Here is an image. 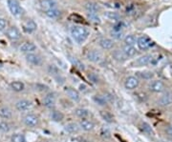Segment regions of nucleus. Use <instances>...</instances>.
Masks as SVG:
<instances>
[{"instance_id":"1","label":"nucleus","mask_w":172,"mask_h":142,"mask_svg":"<svg viewBox=\"0 0 172 142\" xmlns=\"http://www.w3.org/2000/svg\"><path fill=\"white\" fill-rule=\"evenodd\" d=\"M71 35L76 42L82 43L87 39L89 31L83 26H73L71 28Z\"/></svg>"},{"instance_id":"2","label":"nucleus","mask_w":172,"mask_h":142,"mask_svg":"<svg viewBox=\"0 0 172 142\" xmlns=\"http://www.w3.org/2000/svg\"><path fill=\"white\" fill-rule=\"evenodd\" d=\"M8 7L11 12L15 17H18L22 13V9L17 0H8Z\"/></svg>"},{"instance_id":"3","label":"nucleus","mask_w":172,"mask_h":142,"mask_svg":"<svg viewBox=\"0 0 172 142\" xmlns=\"http://www.w3.org/2000/svg\"><path fill=\"white\" fill-rule=\"evenodd\" d=\"M137 44H138V47L140 50H147L149 47L152 45V41L149 37L144 36H140V37L138 38Z\"/></svg>"},{"instance_id":"4","label":"nucleus","mask_w":172,"mask_h":142,"mask_svg":"<svg viewBox=\"0 0 172 142\" xmlns=\"http://www.w3.org/2000/svg\"><path fill=\"white\" fill-rule=\"evenodd\" d=\"M139 79L136 76H128L125 82H124V87L127 90H135L139 86Z\"/></svg>"},{"instance_id":"5","label":"nucleus","mask_w":172,"mask_h":142,"mask_svg":"<svg viewBox=\"0 0 172 142\" xmlns=\"http://www.w3.org/2000/svg\"><path fill=\"white\" fill-rule=\"evenodd\" d=\"M148 89L153 92H162L165 91V84L161 80H154L149 84Z\"/></svg>"},{"instance_id":"6","label":"nucleus","mask_w":172,"mask_h":142,"mask_svg":"<svg viewBox=\"0 0 172 142\" xmlns=\"http://www.w3.org/2000/svg\"><path fill=\"white\" fill-rule=\"evenodd\" d=\"M157 103L159 106H162V107L169 106L170 104H172V93L171 92L164 93L163 96L158 99Z\"/></svg>"},{"instance_id":"7","label":"nucleus","mask_w":172,"mask_h":142,"mask_svg":"<svg viewBox=\"0 0 172 142\" xmlns=\"http://www.w3.org/2000/svg\"><path fill=\"white\" fill-rule=\"evenodd\" d=\"M7 37L12 40V41H15V40H18L20 38V33L19 31L15 28V27H11L7 30Z\"/></svg>"},{"instance_id":"8","label":"nucleus","mask_w":172,"mask_h":142,"mask_svg":"<svg viewBox=\"0 0 172 142\" xmlns=\"http://www.w3.org/2000/svg\"><path fill=\"white\" fill-rule=\"evenodd\" d=\"M23 121L28 127H36L38 124V117L35 115H27L24 117Z\"/></svg>"},{"instance_id":"9","label":"nucleus","mask_w":172,"mask_h":142,"mask_svg":"<svg viewBox=\"0 0 172 142\" xmlns=\"http://www.w3.org/2000/svg\"><path fill=\"white\" fill-rule=\"evenodd\" d=\"M65 92L67 93V96L75 102H79L81 100V94L79 92V91L74 89V88H66L65 89Z\"/></svg>"},{"instance_id":"10","label":"nucleus","mask_w":172,"mask_h":142,"mask_svg":"<svg viewBox=\"0 0 172 142\" xmlns=\"http://www.w3.org/2000/svg\"><path fill=\"white\" fill-rule=\"evenodd\" d=\"M152 60H153L152 55H150V54H146V55L140 56V58H138V59L135 61V65H137L138 67L145 66V65L150 64V63L152 62Z\"/></svg>"},{"instance_id":"11","label":"nucleus","mask_w":172,"mask_h":142,"mask_svg":"<svg viewBox=\"0 0 172 142\" xmlns=\"http://www.w3.org/2000/svg\"><path fill=\"white\" fill-rule=\"evenodd\" d=\"M56 104V97L55 94L50 92L48 94H46L45 97L43 98V105L47 108H52Z\"/></svg>"},{"instance_id":"12","label":"nucleus","mask_w":172,"mask_h":142,"mask_svg":"<svg viewBox=\"0 0 172 142\" xmlns=\"http://www.w3.org/2000/svg\"><path fill=\"white\" fill-rule=\"evenodd\" d=\"M87 58H88V60H90L92 62L98 63L102 59V54L96 50H92L87 54Z\"/></svg>"},{"instance_id":"13","label":"nucleus","mask_w":172,"mask_h":142,"mask_svg":"<svg viewBox=\"0 0 172 142\" xmlns=\"http://www.w3.org/2000/svg\"><path fill=\"white\" fill-rule=\"evenodd\" d=\"M40 6L44 12H47V11H50L52 9H56L57 3L54 1V0H42V1L40 2Z\"/></svg>"},{"instance_id":"14","label":"nucleus","mask_w":172,"mask_h":142,"mask_svg":"<svg viewBox=\"0 0 172 142\" xmlns=\"http://www.w3.org/2000/svg\"><path fill=\"white\" fill-rule=\"evenodd\" d=\"M26 59L29 63H31V64H33V65H36V66L40 65L42 62L40 56L35 54H28L26 55Z\"/></svg>"},{"instance_id":"15","label":"nucleus","mask_w":172,"mask_h":142,"mask_svg":"<svg viewBox=\"0 0 172 142\" xmlns=\"http://www.w3.org/2000/svg\"><path fill=\"white\" fill-rule=\"evenodd\" d=\"M20 52L22 53H27V54H31L35 51H37V46L34 43L31 42H26L24 43L21 47H20Z\"/></svg>"},{"instance_id":"16","label":"nucleus","mask_w":172,"mask_h":142,"mask_svg":"<svg viewBox=\"0 0 172 142\" xmlns=\"http://www.w3.org/2000/svg\"><path fill=\"white\" fill-rule=\"evenodd\" d=\"M80 127L86 131V132H89V131H92L94 129V127H95V125H94V123L86 118H83L81 119V121L80 122Z\"/></svg>"},{"instance_id":"17","label":"nucleus","mask_w":172,"mask_h":142,"mask_svg":"<svg viewBox=\"0 0 172 142\" xmlns=\"http://www.w3.org/2000/svg\"><path fill=\"white\" fill-rule=\"evenodd\" d=\"M37 25L34 20H28L23 25V29L26 33H33V31L37 30Z\"/></svg>"},{"instance_id":"18","label":"nucleus","mask_w":172,"mask_h":142,"mask_svg":"<svg viewBox=\"0 0 172 142\" xmlns=\"http://www.w3.org/2000/svg\"><path fill=\"white\" fill-rule=\"evenodd\" d=\"M100 46L104 50H111L114 47V42L109 38H102L100 40Z\"/></svg>"},{"instance_id":"19","label":"nucleus","mask_w":172,"mask_h":142,"mask_svg":"<svg viewBox=\"0 0 172 142\" xmlns=\"http://www.w3.org/2000/svg\"><path fill=\"white\" fill-rule=\"evenodd\" d=\"M31 106H32V104H31L30 101L28 100H19L17 104H15V107H17V109L18 110V111H26V110H28Z\"/></svg>"},{"instance_id":"20","label":"nucleus","mask_w":172,"mask_h":142,"mask_svg":"<svg viewBox=\"0 0 172 142\" xmlns=\"http://www.w3.org/2000/svg\"><path fill=\"white\" fill-rule=\"evenodd\" d=\"M64 130L68 134H76L80 131V127L76 123H68L64 126Z\"/></svg>"},{"instance_id":"21","label":"nucleus","mask_w":172,"mask_h":142,"mask_svg":"<svg viewBox=\"0 0 172 142\" xmlns=\"http://www.w3.org/2000/svg\"><path fill=\"white\" fill-rule=\"evenodd\" d=\"M122 52L124 53V54H125L127 57H133L137 54V51L134 48V46H129V45L124 46L123 49H122Z\"/></svg>"},{"instance_id":"22","label":"nucleus","mask_w":172,"mask_h":142,"mask_svg":"<svg viewBox=\"0 0 172 142\" xmlns=\"http://www.w3.org/2000/svg\"><path fill=\"white\" fill-rule=\"evenodd\" d=\"M100 116L107 123H112L114 120V116H112V114L110 112H108V111H101Z\"/></svg>"},{"instance_id":"23","label":"nucleus","mask_w":172,"mask_h":142,"mask_svg":"<svg viewBox=\"0 0 172 142\" xmlns=\"http://www.w3.org/2000/svg\"><path fill=\"white\" fill-rule=\"evenodd\" d=\"M93 100L96 104L100 105V106H105L107 105V100L105 99L104 96H101V94H96V96L93 97Z\"/></svg>"},{"instance_id":"24","label":"nucleus","mask_w":172,"mask_h":142,"mask_svg":"<svg viewBox=\"0 0 172 142\" xmlns=\"http://www.w3.org/2000/svg\"><path fill=\"white\" fill-rule=\"evenodd\" d=\"M112 55H113V57H114L116 60L120 61V62H122V61H124V60H126V58H127V56H126L125 54H124V53H123L122 51H120V50L114 51L113 54H112Z\"/></svg>"},{"instance_id":"25","label":"nucleus","mask_w":172,"mask_h":142,"mask_svg":"<svg viewBox=\"0 0 172 142\" xmlns=\"http://www.w3.org/2000/svg\"><path fill=\"white\" fill-rule=\"evenodd\" d=\"M75 114L77 117L83 119V118H86L89 116V111L86 109H83V108H79L75 111Z\"/></svg>"},{"instance_id":"26","label":"nucleus","mask_w":172,"mask_h":142,"mask_svg":"<svg viewBox=\"0 0 172 142\" xmlns=\"http://www.w3.org/2000/svg\"><path fill=\"white\" fill-rule=\"evenodd\" d=\"M85 9L89 12H93L96 13L98 11H100V6L96 3H92V2H88L85 4Z\"/></svg>"},{"instance_id":"27","label":"nucleus","mask_w":172,"mask_h":142,"mask_svg":"<svg viewBox=\"0 0 172 142\" xmlns=\"http://www.w3.org/2000/svg\"><path fill=\"white\" fill-rule=\"evenodd\" d=\"M51 118L56 121V122H60L63 120L64 118V116L61 112H58V111H53L52 114H51Z\"/></svg>"},{"instance_id":"28","label":"nucleus","mask_w":172,"mask_h":142,"mask_svg":"<svg viewBox=\"0 0 172 142\" xmlns=\"http://www.w3.org/2000/svg\"><path fill=\"white\" fill-rule=\"evenodd\" d=\"M11 88L14 91V92H22L25 88L24 84L20 81H14L12 83H11Z\"/></svg>"},{"instance_id":"29","label":"nucleus","mask_w":172,"mask_h":142,"mask_svg":"<svg viewBox=\"0 0 172 142\" xmlns=\"http://www.w3.org/2000/svg\"><path fill=\"white\" fill-rule=\"evenodd\" d=\"M12 116V112L9 108H2L0 109V117L4 119H9Z\"/></svg>"},{"instance_id":"30","label":"nucleus","mask_w":172,"mask_h":142,"mask_svg":"<svg viewBox=\"0 0 172 142\" xmlns=\"http://www.w3.org/2000/svg\"><path fill=\"white\" fill-rule=\"evenodd\" d=\"M137 75L140 78H143V79H145V80H149L151 78L154 76V73L152 72H148V71H145V72H140V73H137Z\"/></svg>"},{"instance_id":"31","label":"nucleus","mask_w":172,"mask_h":142,"mask_svg":"<svg viewBox=\"0 0 172 142\" xmlns=\"http://www.w3.org/2000/svg\"><path fill=\"white\" fill-rule=\"evenodd\" d=\"M137 41H138V39L133 35H128L124 37V43H125L126 45H129V46H134Z\"/></svg>"},{"instance_id":"32","label":"nucleus","mask_w":172,"mask_h":142,"mask_svg":"<svg viewBox=\"0 0 172 142\" xmlns=\"http://www.w3.org/2000/svg\"><path fill=\"white\" fill-rule=\"evenodd\" d=\"M45 13H46L47 17H51V18H57V17H58V15L60 14V12H59L57 9H52V10H50V11L45 12Z\"/></svg>"},{"instance_id":"33","label":"nucleus","mask_w":172,"mask_h":142,"mask_svg":"<svg viewBox=\"0 0 172 142\" xmlns=\"http://www.w3.org/2000/svg\"><path fill=\"white\" fill-rule=\"evenodd\" d=\"M12 142H27L26 138L21 134H15L12 136Z\"/></svg>"},{"instance_id":"34","label":"nucleus","mask_w":172,"mask_h":142,"mask_svg":"<svg viewBox=\"0 0 172 142\" xmlns=\"http://www.w3.org/2000/svg\"><path fill=\"white\" fill-rule=\"evenodd\" d=\"M88 18L90 21L94 22V23H101V18L98 17L97 13H93V12H89L88 13Z\"/></svg>"},{"instance_id":"35","label":"nucleus","mask_w":172,"mask_h":142,"mask_svg":"<svg viewBox=\"0 0 172 142\" xmlns=\"http://www.w3.org/2000/svg\"><path fill=\"white\" fill-rule=\"evenodd\" d=\"M142 130H143L145 133L148 134V135H153V134H154V133H153V130H152V128H151V126H150L148 123H146V122H144V123L142 124Z\"/></svg>"},{"instance_id":"36","label":"nucleus","mask_w":172,"mask_h":142,"mask_svg":"<svg viewBox=\"0 0 172 142\" xmlns=\"http://www.w3.org/2000/svg\"><path fill=\"white\" fill-rule=\"evenodd\" d=\"M70 61L73 63V64L75 66H76L77 68H80L81 70H84V65H83V63H81L80 60H77L76 57H71L70 58Z\"/></svg>"},{"instance_id":"37","label":"nucleus","mask_w":172,"mask_h":142,"mask_svg":"<svg viewBox=\"0 0 172 142\" xmlns=\"http://www.w3.org/2000/svg\"><path fill=\"white\" fill-rule=\"evenodd\" d=\"M10 131V125L9 123L3 121V122H0V132L2 133H7Z\"/></svg>"},{"instance_id":"38","label":"nucleus","mask_w":172,"mask_h":142,"mask_svg":"<svg viewBox=\"0 0 172 142\" xmlns=\"http://www.w3.org/2000/svg\"><path fill=\"white\" fill-rule=\"evenodd\" d=\"M105 15H106L107 18L111 19V20H118V19L120 18V17H119L118 13L112 12H107L105 13Z\"/></svg>"},{"instance_id":"39","label":"nucleus","mask_w":172,"mask_h":142,"mask_svg":"<svg viewBox=\"0 0 172 142\" xmlns=\"http://www.w3.org/2000/svg\"><path fill=\"white\" fill-rule=\"evenodd\" d=\"M88 78H89V80H90L91 82H93V83H95V84L99 83V77H98L97 74H95L94 73H89V74H88Z\"/></svg>"},{"instance_id":"40","label":"nucleus","mask_w":172,"mask_h":142,"mask_svg":"<svg viewBox=\"0 0 172 142\" xmlns=\"http://www.w3.org/2000/svg\"><path fill=\"white\" fill-rule=\"evenodd\" d=\"M111 36H112L114 38H116V39H121L123 34L121 33L120 31H112V33H111Z\"/></svg>"},{"instance_id":"41","label":"nucleus","mask_w":172,"mask_h":142,"mask_svg":"<svg viewBox=\"0 0 172 142\" xmlns=\"http://www.w3.org/2000/svg\"><path fill=\"white\" fill-rule=\"evenodd\" d=\"M103 96H104V97H105V99L107 100V102L109 103V102H114V97L112 96V94L111 93H109V92H105L104 94H103Z\"/></svg>"},{"instance_id":"42","label":"nucleus","mask_w":172,"mask_h":142,"mask_svg":"<svg viewBox=\"0 0 172 142\" xmlns=\"http://www.w3.org/2000/svg\"><path fill=\"white\" fill-rule=\"evenodd\" d=\"M101 135L102 136H104V137H110V131H109L108 129H105V128H103L102 130H101Z\"/></svg>"},{"instance_id":"43","label":"nucleus","mask_w":172,"mask_h":142,"mask_svg":"<svg viewBox=\"0 0 172 142\" xmlns=\"http://www.w3.org/2000/svg\"><path fill=\"white\" fill-rule=\"evenodd\" d=\"M6 26H7V21L4 18H0V31L4 30Z\"/></svg>"},{"instance_id":"44","label":"nucleus","mask_w":172,"mask_h":142,"mask_svg":"<svg viewBox=\"0 0 172 142\" xmlns=\"http://www.w3.org/2000/svg\"><path fill=\"white\" fill-rule=\"evenodd\" d=\"M165 132H166V134H167V135H168V136L172 137V125L167 126L166 129H165Z\"/></svg>"},{"instance_id":"45","label":"nucleus","mask_w":172,"mask_h":142,"mask_svg":"<svg viewBox=\"0 0 172 142\" xmlns=\"http://www.w3.org/2000/svg\"><path fill=\"white\" fill-rule=\"evenodd\" d=\"M86 89H87V87H86L84 84H81V85L80 86V90H81V92H86Z\"/></svg>"}]
</instances>
